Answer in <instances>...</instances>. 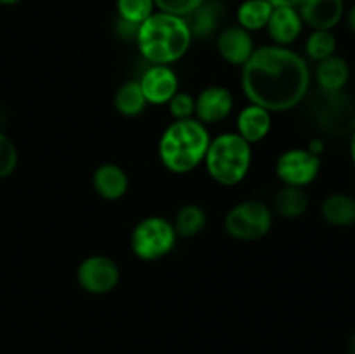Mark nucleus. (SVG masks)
<instances>
[{"label":"nucleus","mask_w":355,"mask_h":354,"mask_svg":"<svg viewBox=\"0 0 355 354\" xmlns=\"http://www.w3.org/2000/svg\"><path fill=\"white\" fill-rule=\"evenodd\" d=\"M304 49L309 59L319 62L336 54L338 40H336V35L333 33V30H312L305 40Z\"/></svg>","instance_id":"nucleus-24"},{"label":"nucleus","mask_w":355,"mask_h":354,"mask_svg":"<svg viewBox=\"0 0 355 354\" xmlns=\"http://www.w3.org/2000/svg\"><path fill=\"white\" fill-rule=\"evenodd\" d=\"M304 26L297 7H274L266 30L274 45L290 47L300 38Z\"/></svg>","instance_id":"nucleus-15"},{"label":"nucleus","mask_w":355,"mask_h":354,"mask_svg":"<svg viewBox=\"0 0 355 354\" xmlns=\"http://www.w3.org/2000/svg\"><path fill=\"white\" fill-rule=\"evenodd\" d=\"M113 106L116 113L125 118H135L144 113L148 108V101L139 85V80H127L118 87L113 96Z\"/></svg>","instance_id":"nucleus-21"},{"label":"nucleus","mask_w":355,"mask_h":354,"mask_svg":"<svg viewBox=\"0 0 355 354\" xmlns=\"http://www.w3.org/2000/svg\"><path fill=\"white\" fill-rule=\"evenodd\" d=\"M272 9L274 7L269 0H243L236 10V24L245 28L250 33L266 30Z\"/></svg>","instance_id":"nucleus-22"},{"label":"nucleus","mask_w":355,"mask_h":354,"mask_svg":"<svg viewBox=\"0 0 355 354\" xmlns=\"http://www.w3.org/2000/svg\"><path fill=\"white\" fill-rule=\"evenodd\" d=\"M312 71L304 56L290 47L262 45L241 66V89L252 104L270 113L300 106L311 92Z\"/></svg>","instance_id":"nucleus-1"},{"label":"nucleus","mask_w":355,"mask_h":354,"mask_svg":"<svg viewBox=\"0 0 355 354\" xmlns=\"http://www.w3.org/2000/svg\"><path fill=\"white\" fill-rule=\"evenodd\" d=\"M227 7L224 0H205L196 10L184 17L189 26L193 40H210L224 28Z\"/></svg>","instance_id":"nucleus-14"},{"label":"nucleus","mask_w":355,"mask_h":354,"mask_svg":"<svg viewBox=\"0 0 355 354\" xmlns=\"http://www.w3.org/2000/svg\"><path fill=\"white\" fill-rule=\"evenodd\" d=\"M21 0H0V6H16Z\"/></svg>","instance_id":"nucleus-36"},{"label":"nucleus","mask_w":355,"mask_h":354,"mask_svg":"<svg viewBox=\"0 0 355 354\" xmlns=\"http://www.w3.org/2000/svg\"><path fill=\"white\" fill-rule=\"evenodd\" d=\"M210 141L207 125L196 118L173 120L158 141L159 162L177 176L193 172L205 162Z\"/></svg>","instance_id":"nucleus-3"},{"label":"nucleus","mask_w":355,"mask_h":354,"mask_svg":"<svg viewBox=\"0 0 355 354\" xmlns=\"http://www.w3.org/2000/svg\"><path fill=\"white\" fill-rule=\"evenodd\" d=\"M252 162V144L236 132H224L211 139L203 163L211 180L224 187H231L246 179Z\"/></svg>","instance_id":"nucleus-4"},{"label":"nucleus","mask_w":355,"mask_h":354,"mask_svg":"<svg viewBox=\"0 0 355 354\" xmlns=\"http://www.w3.org/2000/svg\"><path fill=\"white\" fill-rule=\"evenodd\" d=\"M196 111L194 118L203 125H215L229 118L234 108V97L224 85H208L194 97Z\"/></svg>","instance_id":"nucleus-11"},{"label":"nucleus","mask_w":355,"mask_h":354,"mask_svg":"<svg viewBox=\"0 0 355 354\" xmlns=\"http://www.w3.org/2000/svg\"><path fill=\"white\" fill-rule=\"evenodd\" d=\"M130 180L118 163H101L92 174V187L97 196L106 201H116L127 194Z\"/></svg>","instance_id":"nucleus-16"},{"label":"nucleus","mask_w":355,"mask_h":354,"mask_svg":"<svg viewBox=\"0 0 355 354\" xmlns=\"http://www.w3.org/2000/svg\"><path fill=\"white\" fill-rule=\"evenodd\" d=\"M302 21L311 30H335L345 16V0H300Z\"/></svg>","instance_id":"nucleus-13"},{"label":"nucleus","mask_w":355,"mask_h":354,"mask_svg":"<svg viewBox=\"0 0 355 354\" xmlns=\"http://www.w3.org/2000/svg\"><path fill=\"white\" fill-rule=\"evenodd\" d=\"M6 121H7V111L0 106V130L3 132V127H6Z\"/></svg>","instance_id":"nucleus-35"},{"label":"nucleus","mask_w":355,"mask_h":354,"mask_svg":"<svg viewBox=\"0 0 355 354\" xmlns=\"http://www.w3.org/2000/svg\"><path fill=\"white\" fill-rule=\"evenodd\" d=\"M321 167V156L314 155L307 148H290L277 156L274 170L284 186L307 187L318 179Z\"/></svg>","instance_id":"nucleus-8"},{"label":"nucleus","mask_w":355,"mask_h":354,"mask_svg":"<svg viewBox=\"0 0 355 354\" xmlns=\"http://www.w3.org/2000/svg\"><path fill=\"white\" fill-rule=\"evenodd\" d=\"M193 44L186 19L156 10L139 26L135 45L149 65L170 66L180 61Z\"/></svg>","instance_id":"nucleus-2"},{"label":"nucleus","mask_w":355,"mask_h":354,"mask_svg":"<svg viewBox=\"0 0 355 354\" xmlns=\"http://www.w3.org/2000/svg\"><path fill=\"white\" fill-rule=\"evenodd\" d=\"M309 113L319 132L331 139H349L355 128V101L347 90L324 92L312 96Z\"/></svg>","instance_id":"nucleus-5"},{"label":"nucleus","mask_w":355,"mask_h":354,"mask_svg":"<svg viewBox=\"0 0 355 354\" xmlns=\"http://www.w3.org/2000/svg\"><path fill=\"white\" fill-rule=\"evenodd\" d=\"M345 351H347V354H355V332L350 333L349 340H347Z\"/></svg>","instance_id":"nucleus-33"},{"label":"nucleus","mask_w":355,"mask_h":354,"mask_svg":"<svg viewBox=\"0 0 355 354\" xmlns=\"http://www.w3.org/2000/svg\"><path fill=\"white\" fill-rule=\"evenodd\" d=\"M203 2L205 0H155V6L156 10H162V12L187 17Z\"/></svg>","instance_id":"nucleus-28"},{"label":"nucleus","mask_w":355,"mask_h":354,"mask_svg":"<svg viewBox=\"0 0 355 354\" xmlns=\"http://www.w3.org/2000/svg\"><path fill=\"white\" fill-rule=\"evenodd\" d=\"M272 128V113L259 104H252L243 108L236 117V134L241 135L250 144L263 141Z\"/></svg>","instance_id":"nucleus-17"},{"label":"nucleus","mask_w":355,"mask_h":354,"mask_svg":"<svg viewBox=\"0 0 355 354\" xmlns=\"http://www.w3.org/2000/svg\"><path fill=\"white\" fill-rule=\"evenodd\" d=\"M168 111L172 115L173 120H187V118H194V111H196V101L189 92H179L168 101Z\"/></svg>","instance_id":"nucleus-27"},{"label":"nucleus","mask_w":355,"mask_h":354,"mask_svg":"<svg viewBox=\"0 0 355 354\" xmlns=\"http://www.w3.org/2000/svg\"><path fill=\"white\" fill-rule=\"evenodd\" d=\"M177 233L172 221L162 215H148L134 226L130 248L135 257L146 262H155L168 255L177 243Z\"/></svg>","instance_id":"nucleus-6"},{"label":"nucleus","mask_w":355,"mask_h":354,"mask_svg":"<svg viewBox=\"0 0 355 354\" xmlns=\"http://www.w3.org/2000/svg\"><path fill=\"white\" fill-rule=\"evenodd\" d=\"M142 92L148 104L162 106L179 92V76L172 66L149 65L142 76L139 78Z\"/></svg>","instance_id":"nucleus-10"},{"label":"nucleus","mask_w":355,"mask_h":354,"mask_svg":"<svg viewBox=\"0 0 355 354\" xmlns=\"http://www.w3.org/2000/svg\"><path fill=\"white\" fill-rule=\"evenodd\" d=\"M120 267L111 257L94 253L85 257L76 269L80 288L90 295H106L120 283Z\"/></svg>","instance_id":"nucleus-9"},{"label":"nucleus","mask_w":355,"mask_h":354,"mask_svg":"<svg viewBox=\"0 0 355 354\" xmlns=\"http://www.w3.org/2000/svg\"><path fill=\"white\" fill-rule=\"evenodd\" d=\"M137 30V24H132L128 21L120 19V17H116V21H114V35L123 42H135Z\"/></svg>","instance_id":"nucleus-29"},{"label":"nucleus","mask_w":355,"mask_h":354,"mask_svg":"<svg viewBox=\"0 0 355 354\" xmlns=\"http://www.w3.org/2000/svg\"><path fill=\"white\" fill-rule=\"evenodd\" d=\"M307 149H309V151H311V153H314V155L321 156L322 153H324V141H322L321 137L312 139V141H309Z\"/></svg>","instance_id":"nucleus-31"},{"label":"nucleus","mask_w":355,"mask_h":354,"mask_svg":"<svg viewBox=\"0 0 355 354\" xmlns=\"http://www.w3.org/2000/svg\"><path fill=\"white\" fill-rule=\"evenodd\" d=\"M314 76L319 90H324V92L347 90L350 82V65L345 58L335 54L315 65Z\"/></svg>","instance_id":"nucleus-18"},{"label":"nucleus","mask_w":355,"mask_h":354,"mask_svg":"<svg viewBox=\"0 0 355 354\" xmlns=\"http://www.w3.org/2000/svg\"><path fill=\"white\" fill-rule=\"evenodd\" d=\"M349 146H350V160H352L354 169H355V128H354L352 135L349 137Z\"/></svg>","instance_id":"nucleus-34"},{"label":"nucleus","mask_w":355,"mask_h":354,"mask_svg":"<svg viewBox=\"0 0 355 354\" xmlns=\"http://www.w3.org/2000/svg\"><path fill=\"white\" fill-rule=\"evenodd\" d=\"M208 214L201 205L186 203L177 210L172 224L179 238H194L207 228Z\"/></svg>","instance_id":"nucleus-23"},{"label":"nucleus","mask_w":355,"mask_h":354,"mask_svg":"<svg viewBox=\"0 0 355 354\" xmlns=\"http://www.w3.org/2000/svg\"><path fill=\"white\" fill-rule=\"evenodd\" d=\"M272 7H297L300 0H269Z\"/></svg>","instance_id":"nucleus-32"},{"label":"nucleus","mask_w":355,"mask_h":354,"mask_svg":"<svg viewBox=\"0 0 355 354\" xmlns=\"http://www.w3.org/2000/svg\"><path fill=\"white\" fill-rule=\"evenodd\" d=\"M19 162V153L12 139L0 130V180L12 176L17 169Z\"/></svg>","instance_id":"nucleus-26"},{"label":"nucleus","mask_w":355,"mask_h":354,"mask_svg":"<svg viewBox=\"0 0 355 354\" xmlns=\"http://www.w3.org/2000/svg\"><path fill=\"white\" fill-rule=\"evenodd\" d=\"M309 207H311V196L305 187L284 186L283 184L270 200V208H272L274 215L283 219L302 217L309 210Z\"/></svg>","instance_id":"nucleus-19"},{"label":"nucleus","mask_w":355,"mask_h":354,"mask_svg":"<svg viewBox=\"0 0 355 354\" xmlns=\"http://www.w3.org/2000/svg\"><path fill=\"white\" fill-rule=\"evenodd\" d=\"M155 12V0H116V17L137 26Z\"/></svg>","instance_id":"nucleus-25"},{"label":"nucleus","mask_w":355,"mask_h":354,"mask_svg":"<svg viewBox=\"0 0 355 354\" xmlns=\"http://www.w3.org/2000/svg\"><path fill=\"white\" fill-rule=\"evenodd\" d=\"M343 21H345L347 24V30H349L352 35H355V2L349 7V9H345Z\"/></svg>","instance_id":"nucleus-30"},{"label":"nucleus","mask_w":355,"mask_h":354,"mask_svg":"<svg viewBox=\"0 0 355 354\" xmlns=\"http://www.w3.org/2000/svg\"><path fill=\"white\" fill-rule=\"evenodd\" d=\"M218 56L231 66H243L255 51L253 37L239 24H227L215 37Z\"/></svg>","instance_id":"nucleus-12"},{"label":"nucleus","mask_w":355,"mask_h":354,"mask_svg":"<svg viewBox=\"0 0 355 354\" xmlns=\"http://www.w3.org/2000/svg\"><path fill=\"white\" fill-rule=\"evenodd\" d=\"M319 212L326 224L333 228H350L355 224V198L336 191L321 201Z\"/></svg>","instance_id":"nucleus-20"},{"label":"nucleus","mask_w":355,"mask_h":354,"mask_svg":"<svg viewBox=\"0 0 355 354\" xmlns=\"http://www.w3.org/2000/svg\"><path fill=\"white\" fill-rule=\"evenodd\" d=\"M272 224V208L260 200L239 201L224 217L225 233L238 242H259L269 235Z\"/></svg>","instance_id":"nucleus-7"}]
</instances>
